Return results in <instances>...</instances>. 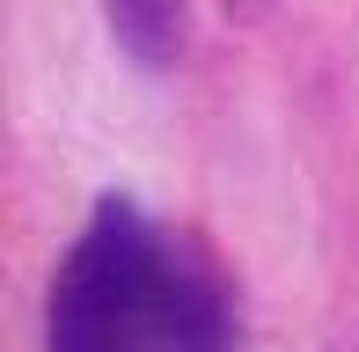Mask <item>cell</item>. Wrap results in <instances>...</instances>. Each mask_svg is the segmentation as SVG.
I'll use <instances>...</instances> for the list:
<instances>
[{"label":"cell","instance_id":"6da1fadb","mask_svg":"<svg viewBox=\"0 0 359 352\" xmlns=\"http://www.w3.org/2000/svg\"><path fill=\"white\" fill-rule=\"evenodd\" d=\"M147 338V316L125 309V301L95 294L81 279H59L52 301V352H133Z\"/></svg>","mask_w":359,"mask_h":352},{"label":"cell","instance_id":"7a4b0ae2","mask_svg":"<svg viewBox=\"0 0 359 352\" xmlns=\"http://www.w3.org/2000/svg\"><path fill=\"white\" fill-rule=\"evenodd\" d=\"M147 338L161 352H227V316L205 286L191 279H169L161 271V294H154V316H147Z\"/></svg>","mask_w":359,"mask_h":352},{"label":"cell","instance_id":"3957f363","mask_svg":"<svg viewBox=\"0 0 359 352\" xmlns=\"http://www.w3.org/2000/svg\"><path fill=\"white\" fill-rule=\"evenodd\" d=\"M118 44L140 59V67H169L184 52V8L176 0H103Z\"/></svg>","mask_w":359,"mask_h":352}]
</instances>
